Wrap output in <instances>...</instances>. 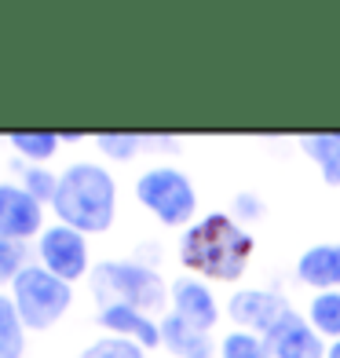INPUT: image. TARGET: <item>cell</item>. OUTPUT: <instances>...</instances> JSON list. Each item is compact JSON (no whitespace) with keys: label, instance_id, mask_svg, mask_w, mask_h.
Instances as JSON below:
<instances>
[{"label":"cell","instance_id":"6da1fadb","mask_svg":"<svg viewBox=\"0 0 340 358\" xmlns=\"http://www.w3.org/2000/svg\"><path fill=\"white\" fill-rule=\"evenodd\" d=\"M256 252V238L246 223H238L227 213H205L187 231H180L176 256L187 274L201 282L234 285L249 271V259Z\"/></svg>","mask_w":340,"mask_h":358},{"label":"cell","instance_id":"7a4b0ae2","mask_svg":"<svg viewBox=\"0 0 340 358\" xmlns=\"http://www.w3.org/2000/svg\"><path fill=\"white\" fill-rule=\"evenodd\" d=\"M55 223L80 234H106L118 220V183L99 161H73L59 172V190L52 201Z\"/></svg>","mask_w":340,"mask_h":358},{"label":"cell","instance_id":"3957f363","mask_svg":"<svg viewBox=\"0 0 340 358\" xmlns=\"http://www.w3.org/2000/svg\"><path fill=\"white\" fill-rule=\"evenodd\" d=\"M92 292L95 300L106 303H128L143 315H161L165 318L169 307V285L154 267L139 264V259H103V264L92 267Z\"/></svg>","mask_w":340,"mask_h":358},{"label":"cell","instance_id":"277c9868","mask_svg":"<svg viewBox=\"0 0 340 358\" xmlns=\"http://www.w3.org/2000/svg\"><path fill=\"white\" fill-rule=\"evenodd\" d=\"M136 201L161 227H169V231H187L198 220V190H194V179L176 165H154L147 172H139Z\"/></svg>","mask_w":340,"mask_h":358},{"label":"cell","instance_id":"5b68a950","mask_svg":"<svg viewBox=\"0 0 340 358\" xmlns=\"http://www.w3.org/2000/svg\"><path fill=\"white\" fill-rule=\"evenodd\" d=\"M11 300L19 307L26 329L48 333V329H55L59 318L73 307V285L55 278V274L41 264H29L19 278L11 282Z\"/></svg>","mask_w":340,"mask_h":358},{"label":"cell","instance_id":"8992f818","mask_svg":"<svg viewBox=\"0 0 340 358\" xmlns=\"http://www.w3.org/2000/svg\"><path fill=\"white\" fill-rule=\"evenodd\" d=\"M37 252H41V267H48L55 278L70 282V285H77L80 278L92 274L88 238L66 223H48L44 234L37 238Z\"/></svg>","mask_w":340,"mask_h":358},{"label":"cell","instance_id":"52a82bcc","mask_svg":"<svg viewBox=\"0 0 340 358\" xmlns=\"http://www.w3.org/2000/svg\"><path fill=\"white\" fill-rule=\"evenodd\" d=\"M289 311H293L289 300L282 292H271V289H238L231 296V303H227L231 322L241 333H253V336H267Z\"/></svg>","mask_w":340,"mask_h":358},{"label":"cell","instance_id":"ba28073f","mask_svg":"<svg viewBox=\"0 0 340 358\" xmlns=\"http://www.w3.org/2000/svg\"><path fill=\"white\" fill-rule=\"evenodd\" d=\"M169 307H172V315H180L187 325H194L201 333H213L220 325V315H223L208 282L194 278V274H180L169 285Z\"/></svg>","mask_w":340,"mask_h":358},{"label":"cell","instance_id":"9c48e42d","mask_svg":"<svg viewBox=\"0 0 340 358\" xmlns=\"http://www.w3.org/2000/svg\"><path fill=\"white\" fill-rule=\"evenodd\" d=\"M44 205L19 183H0V234L26 241L44 234Z\"/></svg>","mask_w":340,"mask_h":358},{"label":"cell","instance_id":"30bf717a","mask_svg":"<svg viewBox=\"0 0 340 358\" xmlns=\"http://www.w3.org/2000/svg\"><path fill=\"white\" fill-rule=\"evenodd\" d=\"M264 340L271 358H326L330 351V344L315 333V325L297 311H289Z\"/></svg>","mask_w":340,"mask_h":358},{"label":"cell","instance_id":"8fae6325","mask_svg":"<svg viewBox=\"0 0 340 358\" xmlns=\"http://www.w3.org/2000/svg\"><path fill=\"white\" fill-rule=\"evenodd\" d=\"M95 325H99L106 336L132 340V344H139L143 351L161 348V322L150 318V315H143V311H136V307H128V303H106V307H99Z\"/></svg>","mask_w":340,"mask_h":358},{"label":"cell","instance_id":"7c38bea8","mask_svg":"<svg viewBox=\"0 0 340 358\" xmlns=\"http://www.w3.org/2000/svg\"><path fill=\"white\" fill-rule=\"evenodd\" d=\"M297 278L315 292L340 289V241H318L297 256Z\"/></svg>","mask_w":340,"mask_h":358},{"label":"cell","instance_id":"4fadbf2b","mask_svg":"<svg viewBox=\"0 0 340 358\" xmlns=\"http://www.w3.org/2000/svg\"><path fill=\"white\" fill-rule=\"evenodd\" d=\"M161 348L176 358H216V348L208 340V333L194 329V325H187L172 311L161 318Z\"/></svg>","mask_w":340,"mask_h":358},{"label":"cell","instance_id":"5bb4252c","mask_svg":"<svg viewBox=\"0 0 340 358\" xmlns=\"http://www.w3.org/2000/svg\"><path fill=\"white\" fill-rule=\"evenodd\" d=\"M297 146L304 150V157H311L318 172H322V183L326 187H340V132H311V136H300Z\"/></svg>","mask_w":340,"mask_h":358},{"label":"cell","instance_id":"9a60e30c","mask_svg":"<svg viewBox=\"0 0 340 358\" xmlns=\"http://www.w3.org/2000/svg\"><path fill=\"white\" fill-rule=\"evenodd\" d=\"M26 322L15 307L11 292H0V358H22L26 355Z\"/></svg>","mask_w":340,"mask_h":358},{"label":"cell","instance_id":"2e32d148","mask_svg":"<svg viewBox=\"0 0 340 358\" xmlns=\"http://www.w3.org/2000/svg\"><path fill=\"white\" fill-rule=\"evenodd\" d=\"M8 146L26 165H48L59 154L62 136L59 132H8Z\"/></svg>","mask_w":340,"mask_h":358},{"label":"cell","instance_id":"e0dca14e","mask_svg":"<svg viewBox=\"0 0 340 358\" xmlns=\"http://www.w3.org/2000/svg\"><path fill=\"white\" fill-rule=\"evenodd\" d=\"M307 322L315 325V333L326 340V344L340 340V289L315 292V296L307 300Z\"/></svg>","mask_w":340,"mask_h":358},{"label":"cell","instance_id":"ac0fdd59","mask_svg":"<svg viewBox=\"0 0 340 358\" xmlns=\"http://www.w3.org/2000/svg\"><path fill=\"white\" fill-rule=\"evenodd\" d=\"M92 143H95V150L110 161H132L143 146H147L139 132H99V136H92Z\"/></svg>","mask_w":340,"mask_h":358},{"label":"cell","instance_id":"d6986e66","mask_svg":"<svg viewBox=\"0 0 340 358\" xmlns=\"http://www.w3.org/2000/svg\"><path fill=\"white\" fill-rule=\"evenodd\" d=\"M220 358H271V351H267V340L264 336L231 329V333L220 340Z\"/></svg>","mask_w":340,"mask_h":358},{"label":"cell","instance_id":"ffe728a7","mask_svg":"<svg viewBox=\"0 0 340 358\" xmlns=\"http://www.w3.org/2000/svg\"><path fill=\"white\" fill-rule=\"evenodd\" d=\"M19 187L26 194H34L41 205H52L55 201V190H59V172H52L48 165H26Z\"/></svg>","mask_w":340,"mask_h":358},{"label":"cell","instance_id":"44dd1931","mask_svg":"<svg viewBox=\"0 0 340 358\" xmlns=\"http://www.w3.org/2000/svg\"><path fill=\"white\" fill-rule=\"evenodd\" d=\"M77 358H147V351H143L139 344H132V340H121V336H95L88 348H80Z\"/></svg>","mask_w":340,"mask_h":358},{"label":"cell","instance_id":"7402d4cb","mask_svg":"<svg viewBox=\"0 0 340 358\" xmlns=\"http://www.w3.org/2000/svg\"><path fill=\"white\" fill-rule=\"evenodd\" d=\"M26 241H15L0 234V285H11L26 271Z\"/></svg>","mask_w":340,"mask_h":358},{"label":"cell","instance_id":"603a6c76","mask_svg":"<svg viewBox=\"0 0 340 358\" xmlns=\"http://www.w3.org/2000/svg\"><path fill=\"white\" fill-rule=\"evenodd\" d=\"M59 136H62V143H80V139H85L80 132H59Z\"/></svg>","mask_w":340,"mask_h":358},{"label":"cell","instance_id":"cb8c5ba5","mask_svg":"<svg viewBox=\"0 0 340 358\" xmlns=\"http://www.w3.org/2000/svg\"><path fill=\"white\" fill-rule=\"evenodd\" d=\"M326 358H340V340H333V344H330V351H326Z\"/></svg>","mask_w":340,"mask_h":358}]
</instances>
